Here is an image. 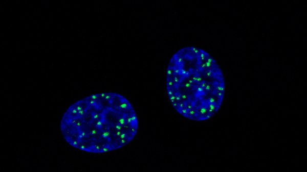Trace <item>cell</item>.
Here are the masks:
<instances>
[{"instance_id":"1","label":"cell","mask_w":307,"mask_h":172,"mask_svg":"<svg viewBox=\"0 0 307 172\" xmlns=\"http://www.w3.org/2000/svg\"><path fill=\"white\" fill-rule=\"evenodd\" d=\"M60 129L65 141L74 148L101 154L130 143L137 133L138 120L124 96L101 92L69 106L62 115Z\"/></svg>"},{"instance_id":"2","label":"cell","mask_w":307,"mask_h":172,"mask_svg":"<svg viewBox=\"0 0 307 172\" xmlns=\"http://www.w3.org/2000/svg\"><path fill=\"white\" fill-rule=\"evenodd\" d=\"M167 96L173 108L188 119H209L220 109L225 80L218 64L204 50L186 46L171 57L166 70Z\"/></svg>"}]
</instances>
